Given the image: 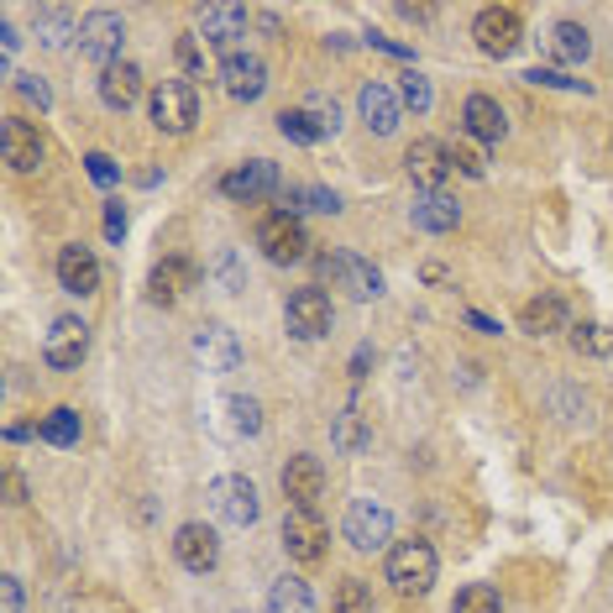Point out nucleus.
I'll return each instance as SVG.
<instances>
[{"label":"nucleus","mask_w":613,"mask_h":613,"mask_svg":"<svg viewBox=\"0 0 613 613\" xmlns=\"http://www.w3.org/2000/svg\"><path fill=\"white\" fill-rule=\"evenodd\" d=\"M388 582L404 598H425L436 588V551L425 540H398L388 551Z\"/></svg>","instance_id":"obj_1"},{"label":"nucleus","mask_w":613,"mask_h":613,"mask_svg":"<svg viewBox=\"0 0 613 613\" xmlns=\"http://www.w3.org/2000/svg\"><path fill=\"white\" fill-rule=\"evenodd\" d=\"M341 534H346V546H352V551H362V555L394 551V546H388V540H394V515H388L377 498H352Z\"/></svg>","instance_id":"obj_2"},{"label":"nucleus","mask_w":613,"mask_h":613,"mask_svg":"<svg viewBox=\"0 0 613 613\" xmlns=\"http://www.w3.org/2000/svg\"><path fill=\"white\" fill-rule=\"evenodd\" d=\"M210 509H216L226 524H237V530L258 524V515H262L258 482H252V477H241V472L216 477V482H210Z\"/></svg>","instance_id":"obj_3"},{"label":"nucleus","mask_w":613,"mask_h":613,"mask_svg":"<svg viewBox=\"0 0 613 613\" xmlns=\"http://www.w3.org/2000/svg\"><path fill=\"white\" fill-rule=\"evenodd\" d=\"M195 121H199V95H195V84L163 80L158 90H153V126H158V132H168V137H184V132H189Z\"/></svg>","instance_id":"obj_4"},{"label":"nucleus","mask_w":613,"mask_h":613,"mask_svg":"<svg viewBox=\"0 0 613 613\" xmlns=\"http://www.w3.org/2000/svg\"><path fill=\"white\" fill-rule=\"evenodd\" d=\"M472 38L488 59H509L519 42H524V21H519L515 6H482L472 21Z\"/></svg>","instance_id":"obj_5"},{"label":"nucleus","mask_w":613,"mask_h":613,"mask_svg":"<svg viewBox=\"0 0 613 613\" xmlns=\"http://www.w3.org/2000/svg\"><path fill=\"white\" fill-rule=\"evenodd\" d=\"M320 278H331L336 289H346L352 299H377L383 294V273H377L367 258H356V252H325L315 258Z\"/></svg>","instance_id":"obj_6"},{"label":"nucleus","mask_w":613,"mask_h":613,"mask_svg":"<svg viewBox=\"0 0 613 613\" xmlns=\"http://www.w3.org/2000/svg\"><path fill=\"white\" fill-rule=\"evenodd\" d=\"M331 320H336V310H331V294H325V289H294L289 304H283V325H289V336H299V341H320L331 331Z\"/></svg>","instance_id":"obj_7"},{"label":"nucleus","mask_w":613,"mask_h":613,"mask_svg":"<svg viewBox=\"0 0 613 613\" xmlns=\"http://www.w3.org/2000/svg\"><path fill=\"white\" fill-rule=\"evenodd\" d=\"M258 247L268 262H304V252H310V237H304V220L294 216V210H278V216H268L258 226Z\"/></svg>","instance_id":"obj_8"},{"label":"nucleus","mask_w":613,"mask_h":613,"mask_svg":"<svg viewBox=\"0 0 613 613\" xmlns=\"http://www.w3.org/2000/svg\"><path fill=\"white\" fill-rule=\"evenodd\" d=\"M121 42H126V21L116 11H90L80 21V53L90 63H100V69L121 63Z\"/></svg>","instance_id":"obj_9"},{"label":"nucleus","mask_w":613,"mask_h":613,"mask_svg":"<svg viewBox=\"0 0 613 613\" xmlns=\"http://www.w3.org/2000/svg\"><path fill=\"white\" fill-rule=\"evenodd\" d=\"M42 356H48V367L74 373L84 356H90V325H84L80 315H59L53 331H48V341H42Z\"/></svg>","instance_id":"obj_10"},{"label":"nucleus","mask_w":613,"mask_h":613,"mask_svg":"<svg viewBox=\"0 0 613 613\" xmlns=\"http://www.w3.org/2000/svg\"><path fill=\"white\" fill-rule=\"evenodd\" d=\"M325 540H331V530H325V519L315 509H289V519H283V551H289V561H304V567L320 561Z\"/></svg>","instance_id":"obj_11"},{"label":"nucleus","mask_w":613,"mask_h":613,"mask_svg":"<svg viewBox=\"0 0 613 613\" xmlns=\"http://www.w3.org/2000/svg\"><path fill=\"white\" fill-rule=\"evenodd\" d=\"M195 356L205 373H237L241 367V341L231 325H220V320H210V325H199L195 331Z\"/></svg>","instance_id":"obj_12"},{"label":"nucleus","mask_w":613,"mask_h":613,"mask_svg":"<svg viewBox=\"0 0 613 613\" xmlns=\"http://www.w3.org/2000/svg\"><path fill=\"white\" fill-rule=\"evenodd\" d=\"M174 555H178V567H184V572H195V576L216 572V561H220V540H216V530H210V524H178V534H174Z\"/></svg>","instance_id":"obj_13"},{"label":"nucleus","mask_w":613,"mask_h":613,"mask_svg":"<svg viewBox=\"0 0 613 613\" xmlns=\"http://www.w3.org/2000/svg\"><path fill=\"white\" fill-rule=\"evenodd\" d=\"M220 90L231 100H258L268 90V63L258 53H226L220 59Z\"/></svg>","instance_id":"obj_14"},{"label":"nucleus","mask_w":613,"mask_h":613,"mask_svg":"<svg viewBox=\"0 0 613 613\" xmlns=\"http://www.w3.org/2000/svg\"><path fill=\"white\" fill-rule=\"evenodd\" d=\"M273 189H278V168L268 158H247V163H237L231 174L220 178V195H226V199H247V205H252V199H268Z\"/></svg>","instance_id":"obj_15"},{"label":"nucleus","mask_w":613,"mask_h":613,"mask_svg":"<svg viewBox=\"0 0 613 613\" xmlns=\"http://www.w3.org/2000/svg\"><path fill=\"white\" fill-rule=\"evenodd\" d=\"M404 168H409V178H415L419 189L430 195V189H440L446 184V174H451V147L436 137H419L409 153H404Z\"/></svg>","instance_id":"obj_16"},{"label":"nucleus","mask_w":613,"mask_h":613,"mask_svg":"<svg viewBox=\"0 0 613 613\" xmlns=\"http://www.w3.org/2000/svg\"><path fill=\"white\" fill-rule=\"evenodd\" d=\"M320 493H325L320 456H289V467H283V498H289V509H315Z\"/></svg>","instance_id":"obj_17"},{"label":"nucleus","mask_w":613,"mask_h":613,"mask_svg":"<svg viewBox=\"0 0 613 613\" xmlns=\"http://www.w3.org/2000/svg\"><path fill=\"white\" fill-rule=\"evenodd\" d=\"M0 153H6V163H11L17 174H38L42 168L38 126H27L21 116H6V126H0Z\"/></svg>","instance_id":"obj_18"},{"label":"nucleus","mask_w":613,"mask_h":613,"mask_svg":"<svg viewBox=\"0 0 613 613\" xmlns=\"http://www.w3.org/2000/svg\"><path fill=\"white\" fill-rule=\"evenodd\" d=\"M356 105H362V121L373 126L377 137H388V132L398 126V116H404V100H398V90H394V84H383V80L362 84Z\"/></svg>","instance_id":"obj_19"},{"label":"nucleus","mask_w":613,"mask_h":613,"mask_svg":"<svg viewBox=\"0 0 613 613\" xmlns=\"http://www.w3.org/2000/svg\"><path fill=\"white\" fill-rule=\"evenodd\" d=\"M247 11L241 6H205L199 11V38L210 42V48H237L247 38Z\"/></svg>","instance_id":"obj_20"},{"label":"nucleus","mask_w":613,"mask_h":613,"mask_svg":"<svg viewBox=\"0 0 613 613\" xmlns=\"http://www.w3.org/2000/svg\"><path fill=\"white\" fill-rule=\"evenodd\" d=\"M199 283V268L189 258H168L153 268V278H147V289H153V304H178V299L189 294Z\"/></svg>","instance_id":"obj_21"},{"label":"nucleus","mask_w":613,"mask_h":613,"mask_svg":"<svg viewBox=\"0 0 613 613\" xmlns=\"http://www.w3.org/2000/svg\"><path fill=\"white\" fill-rule=\"evenodd\" d=\"M59 283L69 289V294H95L100 289V262H95V252L90 247H63L59 252Z\"/></svg>","instance_id":"obj_22"},{"label":"nucleus","mask_w":613,"mask_h":613,"mask_svg":"<svg viewBox=\"0 0 613 613\" xmlns=\"http://www.w3.org/2000/svg\"><path fill=\"white\" fill-rule=\"evenodd\" d=\"M142 95V69L137 63H111V69H100V100L111 105V111H132Z\"/></svg>","instance_id":"obj_23"},{"label":"nucleus","mask_w":613,"mask_h":613,"mask_svg":"<svg viewBox=\"0 0 613 613\" xmlns=\"http://www.w3.org/2000/svg\"><path fill=\"white\" fill-rule=\"evenodd\" d=\"M461 126H467V137H477V142H503L509 116H503V105H498L493 95H472L467 111H461Z\"/></svg>","instance_id":"obj_24"},{"label":"nucleus","mask_w":613,"mask_h":613,"mask_svg":"<svg viewBox=\"0 0 613 613\" xmlns=\"http://www.w3.org/2000/svg\"><path fill=\"white\" fill-rule=\"evenodd\" d=\"M409 216H415L419 231H436V237H446V231H456V226H461V205H456L446 189H430V195L415 199V210H409Z\"/></svg>","instance_id":"obj_25"},{"label":"nucleus","mask_w":613,"mask_h":613,"mask_svg":"<svg viewBox=\"0 0 613 613\" xmlns=\"http://www.w3.org/2000/svg\"><path fill=\"white\" fill-rule=\"evenodd\" d=\"M268 613H315V593H310V582L304 576H278L273 588H268Z\"/></svg>","instance_id":"obj_26"},{"label":"nucleus","mask_w":613,"mask_h":613,"mask_svg":"<svg viewBox=\"0 0 613 613\" xmlns=\"http://www.w3.org/2000/svg\"><path fill=\"white\" fill-rule=\"evenodd\" d=\"M32 32H38L42 48H69V38H80V21L69 17L63 6H42L32 17Z\"/></svg>","instance_id":"obj_27"},{"label":"nucleus","mask_w":613,"mask_h":613,"mask_svg":"<svg viewBox=\"0 0 613 613\" xmlns=\"http://www.w3.org/2000/svg\"><path fill=\"white\" fill-rule=\"evenodd\" d=\"M561 325H567V304H561V299H530V304H524V315H519V331H524V336H551V331H561Z\"/></svg>","instance_id":"obj_28"},{"label":"nucleus","mask_w":613,"mask_h":613,"mask_svg":"<svg viewBox=\"0 0 613 613\" xmlns=\"http://www.w3.org/2000/svg\"><path fill=\"white\" fill-rule=\"evenodd\" d=\"M551 53L561 63H582L593 53V38H588V27H576V21H555L551 27Z\"/></svg>","instance_id":"obj_29"},{"label":"nucleus","mask_w":613,"mask_h":613,"mask_svg":"<svg viewBox=\"0 0 613 613\" xmlns=\"http://www.w3.org/2000/svg\"><path fill=\"white\" fill-rule=\"evenodd\" d=\"M373 446V425L362 419V409L356 404H346L336 415V451H346V456H356V451H367Z\"/></svg>","instance_id":"obj_30"},{"label":"nucleus","mask_w":613,"mask_h":613,"mask_svg":"<svg viewBox=\"0 0 613 613\" xmlns=\"http://www.w3.org/2000/svg\"><path fill=\"white\" fill-rule=\"evenodd\" d=\"M278 132H283L289 142H299V147H315V142H325V126H320V121L310 116L304 105L283 111V116H278Z\"/></svg>","instance_id":"obj_31"},{"label":"nucleus","mask_w":613,"mask_h":613,"mask_svg":"<svg viewBox=\"0 0 613 613\" xmlns=\"http://www.w3.org/2000/svg\"><path fill=\"white\" fill-rule=\"evenodd\" d=\"M226 425H231V436H258L262 430V404L258 398H247V394L226 398Z\"/></svg>","instance_id":"obj_32"},{"label":"nucleus","mask_w":613,"mask_h":613,"mask_svg":"<svg viewBox=\"0 0 613 613\" xmlns=\"http://www.w3.org/2000/svg\"><path fill=\"white\" fill-rule=\"evenodd\" d=\"M48 446H80V415L74 409H53V415L42 419V430H38Z\"/></svg>","instance_id":"obj_33"},{"label":"nucleus","mask_w":613,"mask_h":613,"mask_svg":"<svg viewBox=\"0 0 613 613\" xmlns=\"http://www.w3.org/2000/svg\"><path fill=\"white\" fill-rule=\"evenodd\" d=\"M498 609H503V603H498V593L488 582H467L451 603V613H498Z\"/></svg>","instance_id":"obj_34"},{"label":"nucleus","mask_w":613,"mask_h":613,"mask_svg":"<svg viewBox=\"0 0 613 613\" xmlns=\"http://www.w3.org/2000/svg\"><path fill=\"white\" fill-rule=\"evenodd\" d=\"M398 100H404V105H409L415 116H425L436 95H430V80H425L419 69H409V74H398Z\"/></svg>","instance_id":"obj_35"},{"label":"nucleus","mask_w":613,"mask_h":613,"mask_svg":"<svg viewBox=\"0 0 613 613\" xmlns=\"http://www.w3.org/2000/svg\"><path fill=\"white\" fill-rule=\"evenodd\" d=\"M336 613H377L373 588H367V582H356V576H346V582L336 588Z\"/></svg>","instance_id":"obj_36"},{"label":"nucleus","mask_w":613,"mask_h":613,"mask_svg":"<svg viewBox=\"0 0 613 613\" xmlns=\"http://www.w3.org/2000/svg\"><path fill=\"white\" fill-rule=\"evenodd\" d=\"M572 346L582 356H609L613 352V331H609V325H576V331H572Z\"/></svg>","instance_id":"obj_37"},{"label":"nucleus","mask_w":613,"mask_h":613,"mask_svg":"<svg viewBox=\"0 0 613 613\" xmlns=\"http://www.w3.org/2000/svg\"><path fill=\"white\" fill-rule=\"evenodd\" d=\"M289 210H320V216H336L341 199L331 189H289Z\"/></svg>","instance_id":"obj_38"},{"label":"nucleus","mask_w":613,"mask_h":613,"mask_svg":"<svg viewBox=\"0 0 613 613\" xmlns=\"http://www.w3.org/2000/svg\"><path fill=\"white\" fill-rule=\"evenodd\" d=\"M524 80H530V84H546V90H572V95H593V84H588V80H572V74H561V69H530Z\"/></svg>","instance_id":"obj_39"},{"label":"nucleus","mask_w":613,"mask_h":613,"mask_svg":"<svg viewBox=\"0 0 613 613\" xmlns=\"http://www.w3.org/2000/svg\"><path fill=\"white\" fill-rule=\"evenodd\" d=\"M304 111H310V116H315L320 126H325V137H336V126H341V105H336V100L310 95V100H304Z\"/></svg>","instance_id":"obj_40"},{"label":"nucleus","mask_w":613,"mask_h":613,"mask_svg":"<svg viewBox=\"0 0 613 613\" xmlns=\"http://www.w3.org/2000/svg\"><path fill=\"white\" fill-rule=\"evenodd\" d=\"M178 69H184L189 80H205V53H199L195 38H178Z\"/></svg>","instance_id":"obj_41"},{"label":"nucleus","mask_w":613,"mask_h":613,"mask_svg":"<svg viewBox=\"0 0 613 613\" xmlns=\"http://www.w3.org/2000/svg\"><path fill=\"white\" fill-rule=\"evenodd\" d=\"M17 90H21L27 100H32L38 111H48V105H53V95H48V84H42L38 74H17Z\"/></svg>","instance_id":"obj_42"},{"label":"nucleus","mask_w":613,"mask_h":613,"mask_svg":"<svg viewBox=\"0 0 613 613\" xmlns=\"http://www.w3.org/2000/svg\"><path fill=\"white\" fill-rule=\"evenodd\" d=\"M451 168H461L467 178H482L488 163H482V153H472V147H451Z\"/></svg>","instance_id":"obj_43"},{"label":"nucleus","mask_w":613,"mask_h":613,"mask_svg":"<svg viewBox=\"0 0 613 613\" xmlns=\"http://www.w3.org/2000/svg\"><path fill=\"white\" fill-rule=\"evenodd\" d=\"M84 168H90V178H95V184H116V163L105 158V153H90V158H84Z\"/></svg>","instance_id":"obj_44"},{"label":"nucleus","mask_w":613,"mask_h":613,"mask_svg":"<svg viewBox=\"0 0 613 613\" xmlns=\"http://www.w3.org/2000/svg\"><path fill=\"white\" fill-rule=\"evenodd\" d=\"M0 613H21V576L0 582Z\"/></svg>","instance_id":"obj_45"},{"label":"nucleus","mask_w":613,"mask_h":613,"mask_svg":"<svg viewBox=\"0 0 613 613\" xmlns=\"http://www.w3.org/2000/svg\"><path fill=\"white\" fill-rule=\"evenodd\" d=\"M105 237L111 241L126 237V205H105Z\"/></svg>","instance_id":"obj_46"},{"label":"nucleus","mask_w":613,"mask_h":613,"mask_svg":"<svg viewBox=\"0 0 613 613\" xmlns=\"http://www.w3.org/2000/svg\"><path fill=\"white\" fill-rule=\"evenodd\" d=\"M216 273L226 278V289H231V294L241 289V278H237V262H231V252H220V258H216Z\"/></svg>","instance_id":"obj_47"},{"label":"nucleus","mask_w":613,"mask_h":613,"mask_svg":"<svg viewBox=\"0 0 613 613\" xmlns=\"http://www.w3.org/2000/svg\"><path fill=\"white\" fill-rule=\"evenodd\" d=\"M17 27H11V21H0V59H6V63H11V53H17Z\"/></svg>","instance_id":"obj_48"},{"label":"nucleus","mask_w":613,"mask_h":613,"mask_svg":"<svg viewBox=\"0 0 613 613\" xmlns=\"http://www.w3.org/2000/svg\"><path fill=\"white\" fill-rule=\"evenodd\" d=\"M6 493H11L6 503H27V482H21V477L11 472V477H6Z\"/></svg>","instance_id":"obj_49"},{"label":"nucleus","mask_w":613,"mask_h":613,"mask_svg":"<svg viewBox=\"0 0 613 613\" xmlns=\"http://www.w3.org/2000/svg\"><path fill=\"white\" fill-rule=\"evenodd\" d=\"M419 278H425V283H451V273H446L440 262H425V268H419Z\"/></svg>","instance_id":"obj_50"},{"label":"nucleus","mask_w":613,"mask_h":613,"mask_svg":"<svg viewBox=\"0 0 613 613\" xmlns=\"http://www.w3.org/2000/svg\"><path fill=\"white\" fill-rule=\"evenodd\" d=\"M467 325H472V331H482V336H498V325H493V320H488V315H477V310H472V315H467Z\"/></svg>","instance_id":"obj_51"},{"label":"nucleus","mask_w":613,"mask_h":613,"mask_svg":"<svg viewBox=\"0 0 613 613\" xmlns=\"http://www.w3.org/2000/svg\"><path fill=\"white\" fill-rule=\"evenodd\" d=\"M367 367H373V352H367V346H362V352L352 356V377H367Z\"/></svg>","instance_id":"obj_52"}]
</instances>
